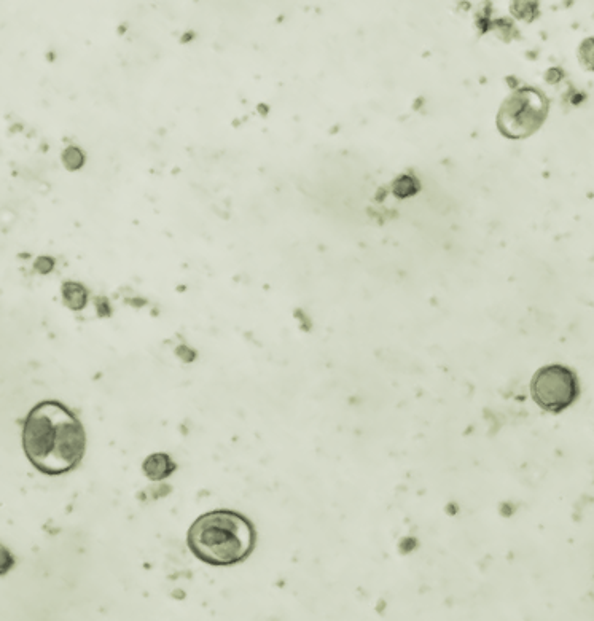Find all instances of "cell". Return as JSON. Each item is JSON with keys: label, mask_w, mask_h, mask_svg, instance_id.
<instances>
[{"label": "cell", "mask_w": 594, "mask_h": 621, "mask_svg": "<svg viewBox=\"0 0 594 621\" xmlns=\"http://www.w3.org/2000/svg\"><path fill=\"white\" fill-rule=\"evenodd\" d=\"M142 469L149 480L161 481L171 477L172 473L176 472L177 465L168 454L155 453L145 459Z\"/></svg>", "instance_id": "5b68a950"}, {"label": "cell", "mask_w": 594, "mask_h": 621, "mask_svg": "<svg viewBox=\"0 0 594 621\" xmlns=\"http://www.w3.org/2000/svg\"><path fill=\"white\" fill-rule=\"evenodd\" d=\"M63 160H64V165H66V168H69V169H72V171H75V169L82 168L83 153L80 152L79 149H75V147H69V149H67L66 152H64Z\"/></svg>", "instance_id": "52a82bcc"}, {"label": "cell", "mask_w": 594, "mask_h": 621, "mask_svg": "<svg viewBox=\"0 0 594 621\" xmlns=\"http://www.w3.org/2000/svg\"><path fill=\"white\" fill-rule=\"evenodd\" d=\"M531 395L542 410L563 413L579 400V376L566 365H545L532 378Z\"/></svg>", "instance_id": "277c9868"}, {"label": "cell", "mask_w": 594, "mask_h": 621, "mask_svg": "<svg viewBox=\"0 0 594 621\" xmlns=\"http://www.w3.org/2000/svg\"><path fill=\"white\" fill-rule=\"evenodd\" d=\"M63 297L66 305L74 311H80L86 305V290L77 282H66L63 286Z\"/></svg>", "instance_id": "8992f818"}, {"label": "cell", "mask_w": 594, "mask_h": 621, "mask_svg": "<svg viewBox=\"0 0 594 621\" xmlns=\"http://www.w3.org/2000/svg\"><path fill=\"white\" fill-rule=\"evenodd\" d=\"M548 115V99L536 88H520L502 102L497 126L510 139H523L536 133Z\"/></svg>", "instance_id": "3957f363"}, {"label": "cell", "mask_w": 594, "mask_h": 621, "mask_svg": "<svg viewBox=\"0 0 594 621\" xmlns=\"http://www.w3.org/2000/svg\"><path fill=\"white\" fill-rule=\"evenodd\" d=\"M53 266H55V263L48 257L39 258L36 262V270L43 274L50 273L53 270Z\"/></svg>", "instance_id": "ba28073f"}, {"label": "cell", "mask_w": 594, "mask_h": 621, "mask_svg": "<svg viewBox=\"0 0 594 621\" xmlns=\"http://www.w3.org/2000/svg\"><path fill=\"white\" fill-rule=\"evenodd\" d=\"M23 448L39 472L56 477L82 462L86 434L80 419L58 400H45L29 411L23 427Z\"/></svg>", "instance_id": "6da1fadb"}, {"label": "cell", "mask_w": 594, "mask_h": 621, "mask_svg": "<svg viewBox=\"0 0 594 621\" xmlns=\"http://www.w3.org/2000/svg\"><path fill=\"white\" fill-rule=\"evenodd\" d=\"M188 547L209 566L243 563L257 543V531L246 516L233 510L204 513L188 531Z\"/></svg>", "instance_id": "7a4b0ae2"}]
</instances>
